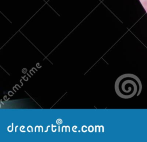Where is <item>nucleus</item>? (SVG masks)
<instances>
[{
    "instance_id": "1",
    "label": "nucleus",
    "mask_w": 147,
    "mask_h": 142,
    "mask_svg": "<svg viewBox=\"0 0 147 142\" xmlns=\"http://www.w3.org/2000/svg\"><path fill=\"white\" fill-rule=\"evenodd\" d=\"M114 89L118 97L123 99H129L140 94L142 90V83L136 75L125 74L117 79Z\"/></svg>"
},
{
    "instance_id": "2",
    "label": "nucleus",
    "mask_w": 147,
    "mask_h": 142,
    "mask_svg": "<svg viewBox=\"0 0 147 142\" xmlns=\"http://www.w3.org/2000/svg\"><path fill=\"white\" fill-rule=\"evenodd\" d=\"M141 4L142 5L144 9L147 12V0H140Z\"/></svg>"
}]
</instances>
